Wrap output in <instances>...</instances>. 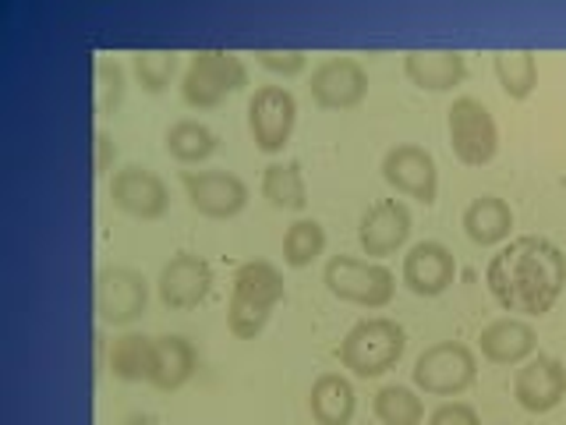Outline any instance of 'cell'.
I'll list each match as a JSON object with an SVG mask.
<instances>
[{
  "label": "cell",
  "mask_w": 566,
  "mask_h": 425,
  "mask_svg": "<svg viewBox=\"0 0 566 425\" xmlns=\"http://www.w3.org/2000/svg\"><path fill=\"white\" fill-rule=\"evenodd\" d=\"M485 288L495 305L510 315H545L566 291V256L545 235L510 238L489 259Z\"/></svg>",
  "instance_id": "6da1fadb"
},
{
  "label": "cell",
  "mask_w": 566,
  "mask_h": 425,
  "mask_svg": "<svg viewBox=\"0 0 566 425\" xmlns=\"http://www.w3.org/2000/svg\"><path fill=\"white\" fill-rule=\"evenodd\" d=\"M287 298L280 266L270 259H248L234 270L230 280V301H227V330L238 341H255L270 326L280 301Z\"/></svg>",
  "instance_id": "7a4b0ae2"
},
{
  "label": "cell",
  "mask_w": 566,
  "mask_h": 425,
  "mask_svg": "<svg viewBox=\"0 0 566 425\" xmlns=\"http://www.w3.org/2000/svg\"><path fill=\"white\" fill-rule=\"evenodd\" d=\"M407 351V330L389 315H371L354 323L340 341V365L358 380L386 376Z\"/></svg>",
  "instance_id": "3957f363"
},
{
  "label": "cell",
  "mask_w": 566,
  "mask_h": 425,
  "mask_svg": "<svg viewBox=\"0 0 566 425\" xmlns=\"http://www.w3.org/2000/svg\"><path fill=\"white\" fill-rule=\"evenodd\" d=\"M323 283L336 301H347V305L368 312H379L397 298L394 270L361 256H329L323 266Z\"/></svg>",
  "instance_id": "277c9868"
},
{
  "label": "cell",
  "mask_w": 566,
  "mask_h": 425,
  "mask_svg": "<svg viewBox=\"0 0 566 425\" xmlns=\"http://www.w3.org/2000/svg\"><path fill=\"white\" fill-rule=\"evenodd\" d=\"M248 85V68L230 50H195L181 79V100L191 111H217L230 96Z\"/></svg>",
  "instance_id": "5b68a950"
},
{
  "label": "cell",
  "mask_w": 566,
  "mask_h": 425,
  "mask_svg": "<svg viewBox=\"0 0 566 425\" xmlns=\"http://www.w3.org/2000/svg\"><path fill=\"white\" fill-rule=\"evenodd\" d=\"M450 149L464 167H485L500 153V128L478 96H457L447 111Z\"/></svg>",
  "instance_id": "8992f818"
},
{
  "label": "cell",
  "mask_w": 566,
  "mask_h": 425,
  "mask_svg": "<svg viewBox=\"0 0 566 425\" xmlns=\"http://www.w3.org/2000/svg\"><path fill=\"white\" fill-rule=\"evenodd\" d=\"M415 386L429 397H460L478 380V359L468 344L460 341H439L429 344L411 369Z\"/></svg>",
  "instance_id": "52a82bcc"
},
{
  "label": "cell",
  "mask_w": 566,
  "mask_h": 425,
  "mask_svg": "<svg viewBox=\"0 0 566 425\" xmlns=\"http://www.w3.org/2000/svg\"><path fill=\"white\" fill-rule=\"evenodd\" d=\"M93 301L99 323L128 330L149 309V280L132 266H103L96 273Z\"/></svg>",
  "instance_id": "ba28073f"
},
{
  "label": "cell",
  "mask_w": 566,
  "mask_h": 425,
  "mask_svg": "<svg viewBox=\"0 0 566 425\" xmlns=\"http://www.w3.org/2000/svg\"><path fill=\"white\" fill-rule=\"evenodd\" d=\"M297 124V100L283 85H259L248 100V132H252L255 149L276 156L287 149Z\"/></svg>",
  "instance_id": "9c48e42d"
},
{
  "label": "cell",
  "mask_w": 566,
  "mask_h": 425,
  "mask_svg": "<svg viewBox=\"0 0 566 425\" xmlns=\"http://www.w3.org/2000/svg\"><path fill=\"white\" fill-rule=\"evenodd\" d=\"M181 188L191 209L206 220H234L252 199L248 185L230 170H181Z\"/></svg>",
  "instance_id": "30bf717a"
},
{
  "label": "cell",
  "mask_w": 566,
  "mask_h": 425,
  "mask_svg": "<svg viewBox=\"0 0 566 425\" xmlns=\"http://www.w3.org/2000/svg\"><path fill=\"white\" fill-rule=\"evenodd\" d=\"M111 203L124 217L153 224V220H164L170 212V188L156 170L142 164H128L114 170L111 177Z\"/></svg>",
  "instance_id": "8fae6325"
},
{
  "label": "cell",
  "mask_w": 566,
  "mask_h": 425,
  "mask_svg": "<svg viewBox=\"0 0 566 425\" xmlns=\"http://www.w3.org/2000/svg\"><path fill=\"white\" fill-rule=\"evenodd\" d=\"M308 93L318 111H354L368 96V71L358 58H326L312 68Z\"/></svg>",
  "instance_id": "7c38bea8"
},
{
  "label": "cell",
  "mask_w": 566,
  "mask_h": 425,
  "mask_svg": "<svg viewBox=\"0 0 566 425\" xmlns=\"http://www.w3.org/2000/svg\"><path fill=\"white\" fill-rule=\"evenodd\" d=\"M212 283H217V277H212V266H209L206 256L177 252V256H170L164 262V270H159L156 294H159V301H164V309L191 312L209 298Z\"/></svg>",
  "instance_id": "4fadbf2b"
},
{
  "label": "cell",
  "mask_w": 566,
  "mask_h": 425,
  "mask_svg": "<svg viewBox=\"0 0 566 425\" xmlns=\"http://www.w3.org/2000/svg\"><path fill=\"white\" fill-rule=\"evenodd\" d=\"M382 177L394 191L407 195V199H418L421 206H432L439 199L436 156L415 146V142H400V146L382 156Z\"/></svg>",
  "instance_id": "5bb4252c"
},
{
  "label": "cell",
  "mask_w": 566,
  "mask_h": 425,
  "mask_svg": "<svg viewBox=\"0 0 566 425\" xmlns=\"http://www.w3.org/2000/svg\"><path fill=\"white\" fill-rule=\"evenodd\" d=\"M513 397L527 415H548L556 412L566 397V365L553 354H535L527 359L517 376H513Z\"/></svg>",
  "instance_id": "9a60e30c"
},
{
  "label": "cell",
  "mask_w": 566,
  "mask_h": 425,
  "mask_svg": "<svg viewBox=\"0 0 566 425\" xmlns=\"http://www.w3.org/2000/svg\"><path fill=\"white\" fill-rule=\"evenodd\" d=\"M403 288L418 298H439L453 288L457 280V259L442 241H418L407 248L400 266Z\"/></svg>",
  "instance_id": "2e32d148"
},
{
  "label": "cell",
  "mask_w": 566,
  "mask_h": 425,
  "mask_svg": "<svg viewBox=\"0 0 566 425\" xmlns=\"http://www.w3.org/2000/svg\"><path fill=\"white\" fill-rule=\"evenodd\" d=\"M411 227H415L411 209H407L400 199H382L365 209V217L358 224V245L368 259L379 262L386 256L400 252L407 238H411Z\"/></svg>",
  "instance_id": "e0dca14e"
},
{
  "label": "cell",
  "mask_w": 566,
  "mask_h": 425,
  "mask_svg": "<svg viewBox=\"0 0 566 425\" xmlns=\"http://www.w3.org/2000/svg\"><path fill=\"white\" fill-rule=\"evenodd\" d=\"M199 372V351L185 333H159L153 336V372L149 386L159 394H177Z\"/></svg>",
  "instance_id": "ac0fdd59"
},
{
  "label": "cell",
  "mask_w": 566,
  "mask_h": 425,
  "mask_svg": "<svg viewBox=\"0 0 566 425\" xmlns=\"http://www.w3.org/2000/svg\"><path fill=\"white\" fill-rule=\"evenodd\" d=\"M478 351H482V359L492 365H524L527 359H535L538 333L527 319L503 315L478 333Z\"/></svg>",
  "instance_id": "d6986e66"
},
{
  "label": "cell",
  "mask_w": 566,
  "mask_h": 425,
  "mask_svg": "<svg viewBox=\"0 0 566 425\" xmlns=\"http://www.w3.org/2000/svg\"><path fill=\"white\" fill-rule=\"evenodd\" d=\"M403 75L421 93H450L468 79V58L457 50H407Z\"/></svg>",
  "instance_id": "ffe728a7"
},
{
  "label": "cell",
  "mask_w": 566,
  "mask_h": 425,
  "mask_svg": "<svg viewBox=\"0 0 566 425\" xmlns=\"http://www.w3.org/2000/svg\"><path fill=\"white\" fill-rule=\"evenodd\" d=\"M460 224H464V235L471 245L495 248V245H506L513 235V209L500 195H478V199L468 203Z\"/></svg>",
  "instance_id": "44dd1931"
},
{
  "label": "cell",
  "mask_w": 566,
  "mask_h": 425,
  "mask_svg": "<svg viewBox=\"0 0 566 425\" xmlns=\"http://www.w3.org/2000/svg\"><path fill=\"white\" fill-rule=\"evenodd\" d=\"M308 407L315 425H350L358 412V394L344 372H323L308 390Z\"/></svg>",
  "instance_id": "7402d4cb"
},
{
  "label": "cell",
  "mask_w": 566,
  "mask_h": 425,
  "mask_svg": "<svg viewBox=\"0 0 566 425\" xmlns=\"http://www.w3.org/2000/svg\"><path fill=\"white\" fill-rule=\"evenodd\" d=\"M164 149L170 159H177L181 167H199L206 164L209 156H217L220 149V135L209 128L206 121H195V117H181L174 121L167 135H164Z\"/></svg>",
  "instance_id": "603a6c76"
},
{
  "label": "cell",
  "mask_w": 566,
  "mask_h": 425,
  "mask_svg": "<svg viewBox=\"0 0 566 425\" xmlns=\"http://www.w3.org/2000/svg\"><path fill=\"white\" fill-rule=\"evenodd\" d=\"M106 369L111 376L120 383H149L153 372V336L124 330L120 336L111 341V351H106Z\"/></svg>",
  "instance_id": "cb8c5ba5"
},
{
  "label": "cell",
  "mask_w": 566,
  "mask_h": 425,
  "mask_svg": "<svg viewBox=\"0 0 566 425\" xmlns=\"http://www.w3.org/2000/svg\"><path fill=\"white\" fill-rule=\"evenodd\" d=\"M262 199L273 209H287L301 212L308 206V185H305V170H301L297 159H283V164H270L262 170L259 182Z\"/></svg>",
  "instance_id": "d4e9b609"
},
{
  "label": "cell",
  "mask_w": 566,
  "mask_h": 425,
  "mask_svg": "<svg viewBox=\"0 0 566 425\" xmlns=\"http://www.w3.org/2000/svg\"><path fill=\"white\" fill-rule=\"evenodd\" d=\"M492 68H495V79H500V89L513 103H524L538 89V53L535 50H503V53H495Z\"/></svg>",
  "instance_id": "484cf974"
},
{
  "label": "cell",
  "mask_w": 566,
  "mask_h": 425,
  "mask_svg": "<svg viewBox=\"0 0 566 425\" xmlns=\"http://www.w3.org/2000/svg\"><path fill=\"white\" fill-rule=\"evenodd\" d=\"M323 256H326V227L308 217L294 220L287 227V235H283V262L291 270H308Z\"/></svg>",
  "instance_id": "4316f807"
},
{
  "label": "cell",
  "mask_w": 566,
  "mask_h": 425,
  "mask_svg": "<svg viewBox=\"0 0 566 425\" xmlns=\"http://www.w3.org/2000/svg\"><path fill=\"white\" fill-rule=\"evenodd\" d=\"M371 412L379 425H421L424 422V401L411 386L389 383L371 397Z\"/></svg>",
  "instance_id": "83f0119b"
},
{
  "label": "cell",
  "mask_w": 566,
  "mask_h": 425,
  "mask_svg": "<svg viewBox=\"0 0 566 425\" xmlns=\"http://www.w3.org/2000/svg\"><path fill=\"white\" fill-rule=\"evenodd\" d=\"M132 75L146 93H164L177 75V53L174 50H138L132 53Z\"/></svg>",
  "instance_id": "f1b7e54d"
},
{
  "label": "cell",
  "mask_w": 566,
  "mask_h": 425,
  "mask_svg": "<svg viewBox=\"0 0 566 425\" xmlns=\"http://www.w3.org/2000/svg\"><path fill=\"white\" fill-rule=\"evenodd\" d=\"M96 82H99V114H114L124 103V93H128V75L117 61H99L96 64Z\"/></svg>",
  "instance_id": "f546056e"
},
{
  "label": "cell",
  "mask_w": 566,
  "mask_h": 425,
  "mask_svg": "<svg viewBox=\"0 0 566 425\" xmlns=\"http://www.w3.org/2000/svg\"><path fill=\"white\" fill-rule=\"evenodd\" d=\"M255 64L273 71V75L294 79L308 68V53L305 50H255Z\"/></svg>",
  "instance_id": "4dcf8cb0"
},
{
  "label": "cell",
  "mask_w": 566,
  "mask_h": 425,
  "mask_svg": "<svg viewBox=\"0 0 566 425\" xmlns=\"http://www.w3.org/2000/svg\"><path fill=\"white\" fill-rule=\"evenodd\" d=\"M429 425H482V418L468 401H442L429 415Z\"/></svg>",
  "instance_id": "1f68e13d"
},
{
  "label": "cell",
  "mask_w": 566,
  "mask_h": 425,
  "mask_svg": "<svg viewBox=\"0 0 566 425\" xmlns=\"http://www.w3.org/2000/svg\"><path fill=\"white\" fill-rule=\"evenodd\" d=\"M93 149H96V174L103 177V174H111L114 170V164H117V142H114V135L106 132V128H96V135H93Z\"/></svg>",
  "instance_id": "d6a6232c"
},
{
  "label": "cell",
  "mask_w": 566,
  "mask_h": 425,
  "mask_svg": "<svg viewBox=\"0 0 566 425\" xmlns=\"http://www.w3.org/2000/svg\"><path fill=\"white\" fill-rule=\"evenodd\" d=\"M124 425H156V422H153V415H128Z\"/></svg>",
  "instance_id": "836d02e7"
},
{
  "label": "cell",
  "mask_w": 566,
  "mask_h": 425,
  "mask_svg": "<svg viewBox=\"0 0 566 425\" xmlns=\"http://www.w3.org/2000/svg\"><path fill=\"white\" fill-rule=\"evenodd\" d=\"M559 185H563V188H566V177H559Z\"/></svg>",
  "instance_id": "e575fe53"
}]
</instances>
